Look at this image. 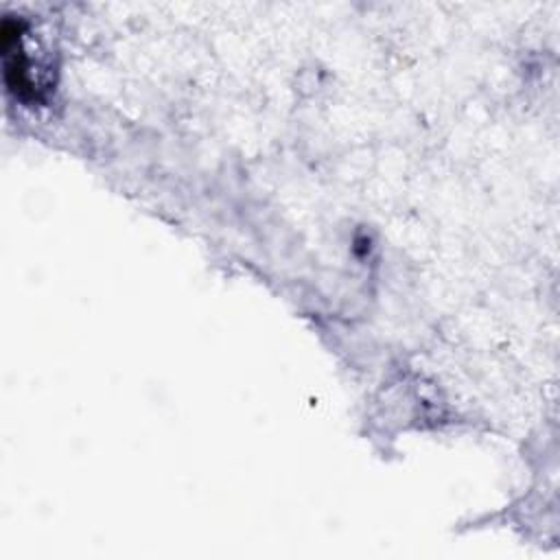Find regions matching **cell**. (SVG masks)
Instances as JSON below:
<instances>
[{"instance_id": "obj_1", "label": "cell", "mask_w": 560, "mask_h": 560, "mask_svg": "<svg viewBox=\"0 0 560 560\" xmlns=\"http://www.w3.org/2000/svg\"><path fill=\"white\" fill-rule=\"evenodd\" d=\"M0 48L4 59V79L9 90L18 98H37V88L31 79L28 70V57L24 52L22 44V22L4 18L0 26Z\"/></svg>"}]
</instances>
